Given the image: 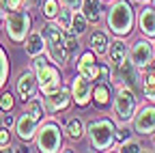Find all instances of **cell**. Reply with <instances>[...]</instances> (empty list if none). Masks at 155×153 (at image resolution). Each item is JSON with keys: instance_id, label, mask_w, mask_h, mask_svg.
I'll return each instance as SVG.
<instances>
[{"instance_id": "obj_37", "label": "cell", "mask_w": 155, "mask_h": 153, "mask_svg": "<svg viewBox=\"0 0 155 153\" xmlns=\"http://www.w3.org/2000/svg\"><path fill=\"white\" fill-rule=\"evenodd\" d=\"M153 149H155V131H153Z\"/></svg>"}, {"instance_id": "obj_29", "label": "cell", "mask_w": 155, "mask_h": 153, "mask_svg": "<svg viewBox=\"0 0 155 153\" xmlns=\"http://www.w3.org/2000/svg\"><path fill=\"white\" fill-rule=\"evenodd\" d=\"M114 151H121V153H138V151H144V149H142V145L138 140L127 138L125 142H121V147H114Z\"/></svg>"}, {"instance_id": "obj_6", "label": "cell", "mask_w": 155, "mask_h": 153, "mask_svg": "<svg viewBox=\"0 0 155 153\" xmlns=\"http://www.w3.org/2000/svg\"><path fill=\"white\" fill-rule=\"evenodd\" d=\"M131 129L138 136H153L155 131V104H144L138 106L134 119H131Z\"/></svg>"}, {"instance_id": "obj_7", "label": "cell", "mask_w": 155, "mask_h": 153, "mask_svg": "<svg viewBox=\"0 0 155 153\" xmlns=\"http://www.w3.org/2000/svg\"><path fill=\"white\" fill-rule=\"evenodd\" d=\"M35 73H37V84L43 95H52L63 86L61 71H58V67H52L50 63H43L41 67H37Z\"/></svg>"}, {"instance_id": "obj_25", "label": "cell", "mask_w": 155, "mask_h": 153, "mask_svg": "<svg viewBox=\"0 0 155 153\" xmlns=\"http://www.w3.org/2000/svg\"><path fill=\"white\" fill-rule=\"evenodd\" d=\"M9 71H11V67H9V56H7L5 48L0 45V88L7 84V80H9Z\"/></svg>"}, {"instance_id": "obj_17", "label": "cell", "mask_w": 155, "mask_h": 153, "mask_svg": "<svg viewBox=\"0 0 155 153\" xmlns=\"http://www.w3.org/2000/svg\"><path fill=\"white\" fill-rule=\"evenodd\" d=\"M24 48H26V54L28 56H39V54H43L45 50V41H43V32L41 30H30L28 37H26V41H24Z\"/></svg>"}, {"instance_id": "obj_34", "label": "cell", "mask_w": 155, "mask_h": 153, "mask_svg": "<svg viewBox=\"0 0 155 153\" xmlns=\"http://www.w3.org/2000/svg\"><path fill=\"white\" fill-rule=\"evenodd\" d=\"M61 5L63 7H69V9H80L82 0H61Z\"/></svg>"}, {"instance_id": "obj_32", "label": "cell", "mask_w": 155, "mask_h": 153, "mask_svg": "<svg viewBox=\"0 0 155 153\" xmlns=\"http://www.w3.org/2000/svg\"><path fill=\"white\" fill-rule=\"evenodd\" d=\"M110 65L106 63V65H101V69H99V82H104V84H110Z\"/></svg>"}, {"instance_id": "obj_19", "label": "cell", "mask_w": 155, "mask_h": 153, "mask_svg": "<svg viewBox=\"0 0 155 153\" xmlns=\"http://www.w3.org/2000/svg\"><path fill=\"white\" fill-rule=\"evenodd\" d=\"M108 43H110V39H108V35L106 32H101V30H93L91 32V37H88V45H91V52L97 56H104L106 54V50H108Z\"/></svg>"}, {"instance_id": "obj_30", "label": "cell", "mask_w": 155, "mask_h": 153, "mask_svg": "<svg viewBox=\"0 0 155 153\" xmlns=\"http://www.w3.org/2000/svg\"><path fill=\"white\" fill-rule=\"evenodd\" d=\"M13 104H15V99H13V95L9 91L7 93H0V110H2V112H11Z\"/></svg>"}, {"instance_id": "obj_5", "label": "cell", "mask_w": 155, "mask_h": 153, "mask_svg": "<svg viewBox=\"0 0 155 153\" xmlns=\"http://www.w3.org/2000/svg\"><path fill=\"white\" fill-rule=\"evenodd\" d=\"M30 24H32V17L26 13V11H11L7 17H5V30H7V37L13 41V43H24L26 37L30 32Z\"/></svg>"}, {"instance_id": "obj_9", "label": "cell", "mask_w": 155, "mask_h": 153, "mask_svg": "<svg viewBox=\"0 0 155 153\" xmlns=\"http://www.w3.org/2000/svg\"><path fill=\"white\" fill-rule=\"evenodd\" d=\"M112 75H114V82H119V84H125V86H129V88H138L140 86V75H142V71L136 67L131 61H129V56L123 61V65L116 69V71H112Z\"/></svg>"}, {"instance_id": "obj_28", "label": "cell", "mask_w": 155, "mask_h": 153, "mask_svg": "<svg viewBox=\"0 0 155 153\" xmlns=\"http://www.w3.org/2000/svg\"><path fill=\"white\" fill-rule=\"evenodd\" d=\"M78 48H80V43H78V35H73L71 30H65V50L69 56H73L78 52Z\"/></svg>"}, {"instance_id": "obj_35", "label": "cell", "mask_w": 155, "mask_h": 153, "mask_svg": "<svg viewBox=\"0 0 155 153\" xmlns=\"http://www.w3.org/2000/svg\"><path fill=\"white\" fill-rule=\"evenodd\" d=\"M2 123H5V127H11V125H15V119H13V114H5V117H2Z\"/></svg>"}, {"instance_id": "obj_27", "label": "cell", "mask_w": 155, "mask_h": 153, "mask_svg": "<svg viewBox=\"0 0 155 153\" xmlns=\"http://www.w3.org/2000/svg\"><path fill=\"white\" fill-rule=\"evenodd\" d=\"M54 20H56V24L61 26L63 30H69V28H71V11H69V7L61 9V11H58V15L54 17Z\"/></svg>"}, {"instance_id": "obj_31", "label": "cell", "mask_w": 155, "mask_h": 153, "mask_svg": "<svg viewBox=\"0 0 155 153\" xmlns=\"http://www.w3.org/2000/svg\"><path fill=\"white\" fill-rule=\"evenodd\" d=\"M24 7V0H2V9L7 11H17Z\"/></svg>"}, {"instance_id": "obj_4", "label": "cell", "mask_w": 155, "mask_h": 153, "mask_svg": "<svg viewBox=\"0 0 155 153\" xmlns=\"http://www.w3.org/2000/svg\"><path fill=\"white\" fill-rule=\"evenodd\" d=\"M35 142H37V149L43 151V153L63 151V131L54 121L41 123V127L35 134Z\"/></svg>"}, {"instance_id": "obj_24", "label": "cell", "mask_w": 155, "mask_h": 153, "mask_svg": "<svg viewBox=\"0 0 155 153\" xmlns=\"http://www.w3.org/2000/svg\"><path fill=\"white\" fill-rule=\"evenodd\" d=\"M26 112H28V114H32L37 121H43V117H45V106H43V101H41V99L32 97V99H28V101H26Z\"/></svg>"}, {"instance_id": "obj_1", "label": "cell", "mask_w": 155, "mask_h": 153, "mask_svg": "<svg viewBox=\"0 0 155 153\" xmlns=\"http://www.w3.org/2000/svg\"><path fill=\"white\" fill-rule=\"evenodd\" d=\"M134 22H136V11L129 0H114L106 13V26L116 37H127L134 30Z\"/></svg>"}, {"instance_id": "obj_3", "label": "cell", "mask_w": 155, "mask_h": 153, "mask_svg": "<svg viewBox=\"0 0 155 153\" xmlns=\"http://www.w3.org/2000/svg\"><path fill=\"white\" fill-rule=\"evenodd\" d=\"M136 110H138V97H136V91L125 86V84H119L116 88V95H114V101H112V112H114V119L119 123H131Z\"/></svg>"}, {"instance_id": "obj_39", "label": "cell", "mask_w": 155, "mask_h": 153, "mask_svg": "<svg viewBox=\"0 0 155 153\" xmlns=\"http://www.w3.org/2000/svg\"><path fill=\"white\" fill-rule=\"evenodd\" d=\"M138 2H147V0H138Z\"/></svg>"}, {"instance_id": "obj_10", "label": "cell", "mask_w": 155, "mask_h": 153, "mask_svg": "<svg viewBox=\"0 0 155 153\" xmlns=\"http://www.w3.org/2000/svg\"><path fill=\"white\" fill-rule=\"evenodd\" d=\"M37 86H39V84H37V73H35L32 69H24L22 73L17 75V80H15V91H17L19 99H22L24 104L35 97Z\"/></svg>"}, {"instance_id": "obj_11", "label": "cell", "mask_w": 155, "mask_h": 153, "mask_svg": "<svg viewBox=\"0 0 155 153\" xmlns=\"http://www.w3.org/2000/svg\"><path fill=\"white\" fill-rule=\"evenodd\" d=\"M106 58H108V65H110V69L112 71H116L121 65H123V61L129 56V48H127V43L123 41V37H116V39H112L110 43H108V50H106Z\"/></svg>"}, {"instance_id": "obj_16", "label": "cell", "mask_w": 155, "mask_h": 153, "mask_svg": "<svg viewBox=\"0 0 155 153\" xmlns=\"http://www.w3.org/2000/svg\"><path fill=\"white\" fill-rule=\"evenodd\" d=\"M69 104H71V91H67L63 86L52 95H45V106L50 112H63L69 108Z\"/></svg>"}, {"instance_id": "obj_12", "label": "cell", "mask_w": 155, "mask_h": 153, "mask_svg": "<svg viewBox=\"0 0 155 153\" xmlns=\"http://www.w3.org/2000/svg\"><path fill=\"white\" fill-rule=\"evenodd\" d=\"M71 97H73V101L80 106V108L88 106V101L93 99V86H91V80L82 78V75L78 73L75 78H73V82H71Z\"/></svg>"}, {"instance_id": "obj_15", "label": "cell", "mask_w": 155, "mask_h": 153, "mask_svg": "<svg viewBox=\"0 0 155 153\" xmlns=\"http://www.w3.org/2000/svg\"><path fill=\"white\" fill-rule=\"evenodd\" d=\"M138 28L147 39H155V7L144 5L138 11Z\"/></svg>"}, {"instance_id": "obj_38", "label": "cell", "mask_w": 155, "mask_h": 153, "mask_svg": "<svg viewBox=\"0 0 155 153\" xmlns=\"http://www.w3.org/2000/svg\"><path fill=\"white\" fill-rule=\"evenodd\" d=\"M153 54H155V43H153Z\"/></svg>"}, {"instance_id": "obj_33", "label": "cell", "mask_w": 155, "mask_h": 153, "mask_svg": "<svg viewBox=\"0 0 155 153\" xmlns=\"http://www.w3.org/2000/svg\"><path fill=\"white\" fill-rule=\"evenodd\" d=\"M11 145V134H9V127H0V147H7Z\"/></svg>"}, {"instance_id": "obj_13", "label": "cell", "mask_w": 155, "mask_h": 153, "mask_svg": "<svg viewBox=\"0 0 155 153\" xmlns=\"http://www.w3.org/2000/svg\"><path fill=\"white\" fill-rule=\"evenodd\" d=\"M37 119L32 117V114H28L24 110V114H19V117L15 119V131H17V138L19 140H32L35 134H37Z\"/></svg>"}, {"instance_id": "obj_14", "label": "cell", "mask_w": 155, "mask_h": 153, "mask_svg": "<svg viewBox=\"0 0 155 153\" xmlns=\"http://www.w3.org/2000/svg\"><path fill=\"white\" fill-rule=\"evenodd\" d=\"M99 69H101V65H97L93 52L82 54L80 61H78V73H80L82 78L91 80V82H93V80H99Z\"/></svg>"}, {"instance_id": "obj_18", "label": "cell", "mask_w": 155, "mask_h": 153, "mask_svg": "<svg viewBox=\"0 0 155 153\" xmlns=\"http://www.w3.org/2000/svg\"><path fill=\"white\" fill-rule=\"evenodd\" d=\"M140 86H142V93H144V97L155 104V69L147 67L142 69V75H140Z\"/></svg>"}, {"instance_id": "obj_2", "label": "cell", "mask_w": 155, "mask_h": 153, "mask_svg": "<svg viewBox=\"0 0 155 153\" xmlns=\"http://www.w3.org/2000/svg\"><path fill=\"white\" fill-rule=\"evenodd\" d=\"M86 136L95 151H114L116 147V123L108 117H99L86 125Z\"/></svg>"}, {"instance_id": "obj_26", "label": "cell", "mask_w": 155, "mask_h": 153, "mask_svg": "<svg viewBox=\"0 0 155 153\" xmlns=\"http://www.w3.org/2000/svg\"><path fill=\"white\" fill-rule=\"evenodd\" d=\"M61 11V5H58V0H43V7H41V13L48 17V20H54Z\"/></svg>"}, {"instance_id": "obj_23", "label": "cell", "mask_w": 155, "mask_h": 153, "mask_svg": "<svg viewBox=\"0 0 155 153\" xmlns=\"http://www.w3.org/2000/svg\"><path fill=\"white\" fill-rule=\"evenodd\" d=\"M93 101H95V106H99V108H106V106H110V88H108V84H97L95 88H93Z\"/></svg>"}, {"instance_id": "obj_21", "label": "cell", "mask_w": 155, "mask_h": 153, "mask_svg": "<svg viewBox=\"0 0 155 153\" xmlns=\"http://www.w3.org/2000/svg\"><path fill=\"white\" fill-rule=\"evenodd\" d=\"M65 131H67V138H69V140H80V138L86 136V125H84V121H82L80 117H71V119L67 121Z\"/></svg>"}, {"instance_id": "obj_36", "label": "cell", "mask_w": 155, "mask_h": 153, "mask_svg": "<svg viewBox=\"0 0 155 153\" xmlns=\"http://www.w3.org/2000/svg\"><path fill=\"white\" fill-rule=\"evenodd\" d=\"M2 20H5V9H2V5H0V24H2Z\"/></svg>"}, {"instance_id": "obj_8", "label": "cell", "mask_w": 155, "mask_h": 153, "mask_svg": "<svg viewBox=\"0 0 155 153\" xmlns=\"http://www.w3.org/2000/svg\"><path fill=\"white\" fill-rule=\"evenodd\" d=\"M153 58H155V54H153V43H151V39H138L134 45H131V50H129V61L138 67L140 71L142 69H147L151 63H153Z\"/></svg>"}, {"instance_id": "obj_40", "label": "cell", "mask_w": 155, "mask_h": 153, "mask_svg": "<svg viewBox=\"0 0 155 153\" xmlns=\"http://www.w3.org/2000/svg\"><path fill=\"white\" fill-rule=\"evenodd\" d=\"M153 7H155V0H153Z\"/></svg>"}, {"instance_id": "obj_22", "label": "cell", "mask_w": 155, "mask_h": 153, "mask_svg": "<svg viewBox=\"0 0 155 153\" xmlns=\"http://www.w3.org/2000/svg\"><path fill=\"white\" fill-rule=\"evenodd\" d=\"M69 30H71L73 35H78V37L86 35V30H88V20L84 17L82 11L75 9V13H71V28H69Z\"/></svg>"}, {"instance_id": "obj_20", "label": "cell", "mask_w": 155, "mask_h": 153, "mask_svg": "<svg viewBox=\"0 0 155 153\" xmlns=\"http://www.w3.org/2000/svg\"><path fill=\"white\" fill-rule=\"evenodd\" d=\"M80 11L84 13L88 24H99V20H101V5H99V0H82Z\"/></svg>"}]
</instances>
